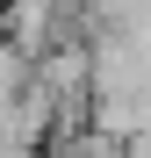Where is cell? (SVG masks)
I'll list each match as a JSON object with an SVG mask.
<instances>
[{"label":"cell","mask_w":151,"mask_h":158,"mask_svg":"<svg viewBox=\"0 0 151 158\" xmlns=\"http://www.w3.org/2000/svg\"><path fill=\"white\" fill-rule=\"evenodd\" d=\"M29 79H36V58H29L22 43H7V36H0V115L22 101V86H29Z\"/></svg>","instance_id":"6da1fadb"},{"label":"cell","mask_w":151,"mask_h":158,"mask_svg":"<svg viewBox=\"0 0 151 158\" xmlns=\"http://www.w3.org/2000/svg\"><path fill=\"white\" fill-rule=\"evenodd\" d=\"M0 7H7V0H0Z\"/></svg>","instance_id":"7a4b0ae2"}]
</instances>
